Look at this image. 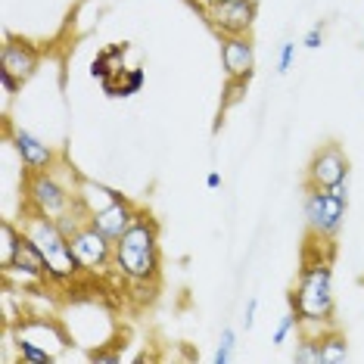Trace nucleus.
<instances>
[{
    "label": "nucleus",
    "mask_w": 364,
    "mask_h": 364,
    "mask_svg": "<svg viewBox=\"0 0 364 364\" xmlns=\"http://www.w3.org/2000/svg\"><path fill=\"white\" fill-rule=\"evenodd\" d=\"M112 271L125 284L140 289H156L162 274V252H159V225L150 212L140 209L134 225L115 240Z\"/></svg>",
    "instance_id": "nucleus-1"
},
{
    "label": "nucleus",
    "mask_w": 364,
    "mask_h": 364,
    "mask_svg": "<svg viewBox=\"0 0 364 364\" xmlns=\"http://www.w3.org/2000/svg\"><path fill=\"white\" fill-rule=\"evenodd\" d=\"M22 234H26L31 243L38 246V252L44 255L47 262V274H50V284L69 287L85 274V268L75 259V250H72V240L63 234L56 218L44 212L28 209V215L22 218Z\"/></svg>",
    "instance_id": "nucleus-2"
},
{
    "label": "nucleus",
    "mask_w": 364,
    "mask_h": 364,
    "mask_svg": "<svg viewBox=\"0 0 364 364\" xmlns=\"http://www.w3.org/2000/svg\"><path fill=\"white\" fill-rule=\"evenodd\" d=\"M289 309L302 318V324L324 327L333 321L336 309V296H333V271L330 262L324 259H311L305 262L296 289L289 293Z\"/></svg>",
    "instance_id": "nucleus-3"
},
{
    "label": "nucleus",
    "mask_w": 364,
    "mask_h": 364,
    "mask_svg": "<svg viewBox=\"0 0 364 364\" xmlns=\"http://www.w3.org/2000/svg\"><path fill=\"white\" fill-rule=\"evenodd\" d=\"M346 205H349V184H339L333 190H314L305 187V225L314 240H333L346 221Z\"/></svg>",
    "instance_id": "nucleus-4"
},
{
    "label": "nucleus",
    "mask_w": 364,
    "mask_h": 364,
    "mask_svg": "<svg viewBox=\"0 0 364 364\" xmlns=\"http://www.w3.org/2000/svg\"><path fill=\"white\" fill-rule=\"evenodd\" d=\"M26 203H28V209L44 212V215H50V218H60L63 212H69L72 205L78 203V196H75V187L60 181L56 168H47V171H35V175H28V181H26Z\"/></svg>",
    "instance_id": "nucleus-5"
},
{
    "label": "nucleus",
    "mask_w": 364,
    "mask_h": 364,
    "mask_svg": "<svg viewBox=\"0 0 364 364\" xmlns=\"http://www.w3.org/2000/svg\"><path fill=\"white\" fill-rule=\"evenodd\" d=\"M205 22L218 31V38L230 35H250L259 16V4L255 0H215L212 6L203 10Z\"/></svg>",
    "instance_id": "nucleus-6"
},
{
    "label": "nucleus",
    "mask_w": 364,
    "mask_h": 364,
    "mask_svg": "<svg viewBox=\"0 0 364 364\" xmlns=\"http://www.w3.org/2000/svg\"><path fill=\"white\" fill-rule=\"evenodd\" d=\"M13 339L19 343H35L41 349L53 352L56 358H63L72 346V336L56 318H41V314H31V318H22L13 324Z\"/></svg>",
    "instance_id": "nucleus-7"
},
{
    "label": "nucleus",
    "mask_w": 364,
    "mask_h": 364,
    "mask_svg": "<svg viewBox=\"0 0 364 364\" xmlns=\"http://www.w3.org/2000/svg\"><path fill=\"white\" fill-rule=\"evenodd\" d=\"M339 184H349V156L339 144H324L311 156L309 171H305V187L314 190H333Z\"/></svg>",
    "instance_id": "nucleus-8"
},
{
    "label": "nucleus",
    "mask_w": 364,
    "mask_h": 364,
    "mask_svg": "<svg viewBox=\"0 0 364 364\" xmlns=\"http://www.w3.org/2000/svg\"><path fill=\"white\" fill-rule=\"evenodd\" d=\"M72 250H75V259L85 268V274H103L106 268H112L115 243L106 234H100L94 225H85L72 237Z\"/></svg>",
    "instance_id": "nucleus-9"
},
{
    "label": "nucleus",
    "mask_w": 364,
    "mask_h": 364,
    "mask_svg": "<svg viewBox=\"0 0 364 364\" xmlns=\"http://www.w3.org/2000/svg\"><path fill=\"white\" fill-rule=\"evenodd\" d=\"M0 69L10 72L19 85H26V81L35 78V72L41 69V50L31 44V41L6 38V44L0 47Z\"/></svg>",
    "instance_id": "nucleus-10"
},
{
    "label": "nucleus",
    "mask_w": 364,
    "mask_h": 364,
    "mask_svg": "<svg viewBox=\"0 0 364 364\" xmlns=\"http://www.w3.org/2000/svg\"><path fill=\"white\" fill-rule=\"evenodd\" d=\"M6 131H10V125H6ZM10 140H13V150H16V156H19V162L26 165L28 175L56 168L53 146L44 144L38 134H31V131H10Z\"/></svg>",
    "instance_id": "nucleus-11"
},
{
    "label": "nucleus",
    "mask_w": 364,
    "mask_h": 364,
    "mask_svg": "<svg viewBox=\"0 0 364 364\" xmlns=\"http://www.w3.org/2000/svg\"><path fill=\"white\" fill-rule=\"evenodd\" d=\"M221 65H225L228 78L250 81L255 72V47L250 35H230L221 38Z\"/></svg>",
    "instance_id": "nucleus-12"
},
{
    "label": "nucleus",
    "mask_w": 364,
    "mask_h": 364,
    "mask_svg": "<svg viewBox=\"0 0 364 364\" xmlns=\"http://www.w3.org/2000/svg\"><path fill=\"white\" fill-rule=\"evenodd\" d=\"M137 205L128 200V196H122L119 203H112L109 209H103V212H97V215H90V225H94L100 234H106L115 243L125 230L134 225V218H137Z\"/></svg>",
    "instance_id": "nucleus-13"
},
{
    "label": "nucleus",
    "mask_w": 364,
    "mask_h": 364,
    "mask_svg": "<svg viewBox=\"0 0 364 364\" xmlns=\"http://www.w3.org/2000/svg\"><path fill=\"white\" fill-rule=\"evenodd\" d=\"M4 274H19V284L22 280H35V284H50V274H47V262L44 255L38 252V246L22 234V243L16 250V259L13 264L4 271Z\"/></svg>",
    "instance_id": "nucleus-14"
},
{
    "label": "nucleus",
    "mask_w": 364,
    "mask_h": 364,
    "mask_svg": "<svg viewBox=\"0 0 364 364\" xmlns=\"http://www.w3.org/2000/svg\"><path fill=\"white\" fill-rule=\"evenodd\" d=\"M75 196H78V205L87 215H97V212L109 209L112 203L122 200V193L115 187H106V184H100V181H94V178H78Z\"/></svg>",
    "instance_id": "nucleus-15"
},
{
    "label": "nucleus",
    "mask_w": 364,
    "mask_h": 364,
    "mask_svg": "<svg viewBox=\"0 0 364 364\" xmlns=\"http://www.w3.org/2000/svg\"><path fill=\"white\" fill-rule=\"evenodd\" d=\"M131 53V44H109V47H103L100 53L90 60V78H97V81H106V78H119V75H125V56Z\"/></svg>",
    "instance_id": "nucleus-16"
},
{
    "label": "nucleus",
    "mask_w": 364,
    "mask_h": 364,
    "mask_svg": "<svg viewBox=\"0 0 364 364\" xmlns=\"http://www.w3.org/2000/svg\"><path fill=\"white\" fill-rule=\"evenodd\" d=\"M19 243H22V225L16 228L10 218H4V221H0V268H4V271L13 264Z\"/></svg>",
    "instance_id": "nucleus-17"
},
{
    "label": "nucleus",
    "mask_w": 364,
    "mask_h": 364,
    "mask_svg": "<svg viewBox=\"0 0 364 364\" xmlns=\"http://www.w3.org/2000/svg\"><path fill=\"white\" fill-rule=\"evenodd\" d=\"M321 361H327V364L349 361V343H346V336L321 333Z\"/></svg>",
    "instance_id": "nucleus-18"
},
{
    "label": "nucleus",
    "mask_w": 364,
    "mask_h": 364,
    "mask_svg": "<svg viewBox=\"0 0 364 364\" xmlns=\"http://www.w3.org/2000/svg\"><path fill=\"white\" fill-rule=\"evenodd\" d=\"M13 346H16V352H19V361H26V364H53V361H60L53 352L41 349V346H35V343H19V339H13Z\"/></svg>",
    "instance_id": "nucleus-19"
},
{
    "label": "nucleus",
    "mask_w": 364,
    "mask_h": 364,
    "mask_svg": "<svg viewBox=\"0 0 364 364\" xmlns=\"http://www.w3.org/2000/svg\"><path fill=\"white\" fill-rule=\"evenodd\" d=\"M293 361L299 364H321V336H302L296 343Z\"/></svg>",
    "instance_id": "nucleus-20"
},
{
    "label": "nucleus",
    "mask_w": 364,
    "mask_h": 364,
    "mask_svg": "<svg viewBox=\"0 0 364 364\" xmlns=\"http://www.w3.org/2000/svg\"><path fill=\"white\" fill-rule=\"evenodd\" d=\"M144 85H146V69H140V65L125 69V75L119 78V97L122 100H125V97H134V94H140Z\"/></svg>",
    "instance_id": "nucleus-21"
},
{
    "label": "nucleus",
    "mask_w": 364,
    "mask_h": 364,
    "mask_svg": "<svg viewBox=\"0 0 364 364\" xmlns=\"http://www.w3.org/2000/svg\"><path fill=\"white\" fill-rule=\"evenodd\" d=\"M299 327H302V318H299V314H296L293 309H289V311L284 314V318L277 321L274 333H271V343H274V346H284L287 339L293 336V333H296V330H299Z\"/></svg>",
    "instance_id": "nucleus-22"
},
{
    "label": "nucleus",
    "mask_w": 364,
    "mask_h": 364,
    "mask_svg": "<svg viewBox=\"0 0 364 364\" xmlns=\"http://www.w3.org/2000/svg\"><path fill=\"white\" fill-rule=\"evenodd\" d=\"M234 349H237V333L230 327H225L221 330V336H218V349H215L212 361L215 364H228L230 358H234Z\"/></svg>",
    "instance_id": "nucleus-23"
},
{
    "label": "nucleus",
    "mask_w": 364,
    "mask_h": 364,
    "mask_svg": "<svg viewBox=\"0 0 364 364\" xmlns=\"http://www.w3.org/2000/svg\"><path fill=\"white\" fill-rule=\"evenodd\" d=\"M293 60H296V44L293 41H284L277 50V72L280 75H287V72L293 69Z\"/></svg>",
    "instance_id": "nucleus-24"
},
{
    "label": "nucleus",
    "mask_w": 364,
    "mask_h": 364,
    "mask_svg": "<svg viewBox=\"0 0 364 364\" xmlns=\"http://www.w3.org/2000/svg\"><path fill=\"white\" fill-rule=\"evenodd\" d=\"M87 361H94V364H119L122 361V352L119 349H103V346H97V349L87 352Z\"/></svg>",
    "instance_id": "nucleus-25"
},
{
    "label": "nucleus",
    "mask_w": 364,
    "mask_h": 364,
    "mask_svg": "<svg viewBox=\"0 0 364 364\" xmlns=\"http://www.w3.org/2000/svg\"><path fill=\"white\" fill-rule=\"evenodd\" d=\"M321 44H324V22L311 26L309 31H305V38H302V47H309V50H318Z\"/></svg>",
    "instance_id": "nucleus-26"
},
{
    "label": "nucleus",
    "mask_w": 364,
    "mask_h": 364,
    "mask_svg": "<svg viewBox=\"0 0 364 364\" xmlns=\"http://www.w3.org/2000/svg\"><path fill=\"white\" fill-rule=\"evenodd\" d=\"M0 87H4V97H6V100H10V97H16V94L22 90L19 81H16L10 72H4V69H0Z\"/></svg>",
    "instance_id": "nucleus-27"
},
{
    "label": "nucleus",
    "mask_w": 364,
    "mask_h": 364,
    "mask_svg": "<svg viewBox=\"0 0 364 364\" xmlns=\"http://www.w3.org/2000/svg\"><path fill=\"white\" fill-rule=\"evenodd\" d=\"M255 311H259V299H255V296H250V302H246V309H243V327H246V330H252Z\"/></svg>",
    "instance_id": "nucleus-28"
},
{
    "label": "nucleus",
    "mask_w": 364,
    "mask_h": 364,
    "mask_svg": "<svg viewBox=\"0 0 364 364\" xmlns=\"http://www.w3.org/2000/svg\"><path fill=\"white\" fill-rule=\"evenodd\" d=\"M205 187H209V190L221 187V175H218V171H209V175H205Z\"/></svg>",
    "instance_id": "nucleus-29"
},
{
    "label": "nucleus",
    "mask_w": 364,
    "mask_h": 364,
    "mask_svg": "<svg viewBox=\"0 0 364 364\" xmlns=\"http://www.w3.org/2000/svg\"><path fill=\"white\" fill-rule=\"evenodd\" d=\"M190 4H193V6H200V10H205V6H212L215 0H190Z\"/></svg>",
    "instance_id": "nucleus-30"
}]
</instances>
